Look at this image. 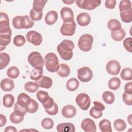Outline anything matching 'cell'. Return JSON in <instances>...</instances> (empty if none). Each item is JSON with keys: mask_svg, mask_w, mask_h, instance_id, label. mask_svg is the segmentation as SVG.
I'll use <instances>...</instances> for the list:
<instances>
[{"mask_svg": "<svg viewBox=\"0 0 132 132\" xmlns=\"http://www.w3.org/2000/svg\"><path fill=\"white\" fill-rule=\"evenodd\" d=\"M45 111L46 112V113L50 115L51 116H55L56 115L58 112V107L56 103H55L54 106L49 109H46Z\"/></svg>", "mask_w": 132, "mask_h": 132, "instance_id": "cell-51", "label": "cell"}, {"mask_svg": "<svg viewBox=\"0 0 132 132\" xmlns=\"http://www.w3.org/2000/svg\"><path fill=\"white\" fill-rule=\"evenodd\" d=\"M79 81L75 78H71L69 79L66 84L67 89L70 91H74L77 89L79 87Z\"/></svg>", "mask_w": 132, "mask_h": 132, "instance_id": "cell-25", "label": "cell"}, {"mask_svg": "<svg viewBox=\"0 0 132 132\" xmlns=\"http://www.w3.org/2000/svg\"><path fill=\"white\" fill-rule=\"evenodd\" d=\"M120 11H124L131 9V3L129 0L121 1L119 4Z\"/></svg>", "mask_w": 132, "mask_h": 132, "instance_id": "cell-41", "label": "cell"}, {"mask_svg": "<svg viewBox=\"0 0 132 132\" xmlns=\"http://www.w3.org/2000/svg\"><path fill=\"white\" fill-rule=\"evenodd\" d=\"M76 24L75 21L70 23H63L60 27V32L63 36H73L75 32Z\"/></svg>", "mask_w": 132, "mask_h": 132, "instance_id": "cell-10", "label": "cell"}, {"mask_svg": "<svg viewBox=\"0 0 132 132\" xmlns=\"http://www.w3.org/2000/svg\"><path fill=\"white\" fill-rule=\"evenodd\" d=\"M102 98L104 101L107 104H111L114 102V95L110 91H105L102 94Z\"/></svg>", "mask_w": 132, "mask_h": 132, "instance_id": "cell-33", "label": "cell"}, {"mask_svg": "<svg viewBox=\"0 0 132 132\" xmlns=\"http://www.w3.org/2000/svg\"><path fill=\"white\" fill-rule=\"evenodd\" d=\"M3 105L6 108H11L14 103V97L11 94H6L3 97Z\"/></svg>", "mask_w": 132, "mask_h": 132, "instance_id": "cell-28", "label": "cell"}, {"mask_svg": "<svg viewBox=\"0 0 132 132\" xmlns=\"http://www.w3.org/2000/svg\"><path fill=\"white\" fill-rule=\"evenodd\" d=\"M116 3L115 0H106L105 2V6L108 9H113L116 6Z\"/></svg>", "mask_w": 132, "mask_h": 132, "instance_id": "cell-52", "label": "cell"}, {"mask_svg": "<svg viewBox=\"0 0 132 132\" xmlns=\"http://www.w3.org/2000/svg\"><path fill=\"white\" fill-rule=\"evenodd\" d=\"M125 31L123 28H121L117 31H111V38L116 41H122L125 37Z\"/></svg>", "mask_w": 132, "mask_h": 132, "instance_id": "cell-26", "label": "cell"}, {"mask_svg": "<svg viewBox=\"0 0 132 132\" xmlns=\"http://www.w3.org/2000/svg\"><path fill=\"white\" fill-rule=\"evenodd\" d=\"M58 20V14L56 11L51 10L45 15L44 20L45 23L49 25H53Z\"/></svg>", "mask_w": 132, "mask_h": 132, "instance_id": "cell-20", "label": "cell"}, {"mask_svg": "<svg viewBox=\"0 0 132 132\" xmlns=\"http://www.w3.org/2000/svg\"><path fill=\"white\" fill-rule=\"evenodd\" d=\"M25 42L26 40L25 37L22 35H16L13 39V44L18 47L22 46Z\"/></svg>", "mask_w": 132, "mask_h": 132, "instance_id": "cell-44", "label": "cell"}, {"mask_svg": "<svg viewBox=\"0 0 132 132\" xmlns=\"http://www.w3.org/2000/svg\"><path fill=\"white\" fill-rule=\"evenodd\" d=\"M31 98L30 97L25 93H20L17 98V103L21 106L27 108L31 102Z\"/></svg>", "mask_w": 132, "mask_h": 132, "instance_id": "cell-17", "label": "cell"}, {"mask_svg": "<svg viewBox=\"0 0 132 132\" xmlns=\"http://www.w3.org/2000/svg\"><path fill=\"white\" fill-rule=\"evenodd\" d=\"M39 108V104L34 99H32L31 101V102L29 104V105L26 108V110L27 112L33 113H35Z\"/></svg>", "mask_w": 132, "mask_h": 132, "instance_id": "cell-42", "label": "cell"}, {"mask_svg": "<svg viewBox=\"0 0 132 132\" xmlns=\"http://www.w3.org/2000/svg\"><path fill=\"white\" fill-rule=\"evenodd\" d=\"M90 115L95 119H98L101 118L103 115L102 111H100L94 107H92L89 111Z\"/></svg>", "mask_w": 132, "mask_h": 132, "instance_id": "cell-46", "label": "cell"}, {"mask_svg": "<svg viewBox=\"0 0 132 132\" xmlns=\"http://www.w3.org/2000/svg\"><path fill=\"white\" fill-rule=\"evenodd\" d=\"M75 101L79 107L83 110H88L90 106V98L85 93H80L78 94L76 97Z\"/></svg>", "mask_w": 132, "mask_h": 132, "instance_id": "cell-7", "label": "cell"}, {"mask_svg": "<svg viewBox=\"0 0 132 132\" xmlns=\"http://www.w3.org/2000/svg\"><path fill=\"white\" fill-rule=\"evenodd\" d=\"M131 42H132V38L131 37H128L126 38L124 41H123V46L125 47V50L131 53L132 52V44H131Z\"/></svg>", "mask_w": 132, "mask_h": 132, "instance_id": "cell-47", "label": "cell"}, {"mask_svg": "<svg viewBox=\"0 0 132 132\" xmlns=\"http://www.w3.org/2000/svg\"><path fill=\"white\" fill-rule=\"evenodd\" d=\"M57 130L58 132H74L75 126L72 123H62L57 126Z\"/></svg>", "mask_w": 132, "mask_h": 132, "instance_id": "cell-16", "label": "cell"}, {"mask_svg": "<svg viewBox=\"0 0 132 132\" xmlns=\"http://www.w3.org/2000/svg\"><path fill=\"white\" fill-rule=\"evenodd\" d=\"M44 64L46 70L52 73L58 71L59 64L57 55L54 53H47L44 58Z\"/></svg>", "mask_w": 132, "mask_h": 132, "instance_id": "cell-3", "label": "cell"}, {"mask_svg": "<svg viewBox=\"0 0 132 132\" xmlns=\"http://www.w3.org/2000/svg\"><path fill=\"white\" fill-rule=\"evenodd\" d=\"M18 130L17 129L13 126H9L5 128L4 131L5 132H9V131H12V132H16Z\"/></svg>", "mask_w": 132, "mask_h": 132, "instance_id": "cell-56", "label": "cell"}, {"mask_svg": "<svg viewBox=\"0 0 132 132\" xmlns=\"http://www.w3.org/2000/svg\"><path fill=\"white\" fill-rule=\"evenodd\" d=\"M10 60V56L6 53H0V69L2 70L7 66Z\"/></svg>", "mask_w": 132, "mask_h": 132, "instance_id": "cell-29", "label": "cell"}, {"mask_svg": "<svg viewBox=\"0 0 132 132\" xmlns=\"http://www.w3.org/2000/svg\"><path fill=\"white\" fill-rule=\"evenodd\" d=\"M28 62L34 68H43L44 61L41 54L32 52L28 56Z\"/></svg>", "mask_w": 132, "mask_h": 132, "instance_id": "cell-5", "label": "cell"}, {"mask_svg": "<svg viewBox=\"0 0 132 132\" xmlns=\"http://www.w3.org/2000/svg\"><path fill=\"white\" fill-rule=\"evenodd\" d=\"M47 1L43 0H35L33 1L32 9L37 12H42Z\"/></svg>", "mask_w": 132, "mask_h": 132, "instance_id": "cell-32", "label": "cell"}, {"mask_svg": "<svg viewBox=\"0 0 132 132\" xmlns=\"http://www.w3.org/2000/svg\"><path fill=\"white\" fill-rule=\"evenodd\" d=\"M11 34H0V51L4 50L11 42Z\"/></svg>", "mask_w": 132, "mask_h": 132, "instance_id": "cell-21", "label": "cell"}, {"mask_svg": "<svg viewBox=\"0 0 132 132\" xmlns=\"http://www.w3.org/2000/svg\"><path fill=\"white\" fill-rule=\"evenodd\" d=\"M74 47L75 45L73 41L64 39L57 46V51L62 59L70 60L73 57V50Z\"/></svg>", "mask_w": 132, "mask_h": 132, "instance_id": "cell-1", "label": "cell"}, {"mask_svg": "<svg viewBox=\"0 0 132 132\" xmlns=\"http://www.w3.org/2000/svg\"><path fill=\"white\" fill-rule=\"evenodd\" d=\"M93 103L94 104L93 107L100 111H103L105 109V106L100 102L94 101Z\"/></svg>", "mask_w": 132, "mask_h": 132, "instance_id": "cell-53", "label": "cell"}, {"mask_svg": "<svg viewBox=\"0 0 132 132\" xmlns=\"http://www.w3.org/2000/svg\"><path fill=\"white\" fill-rule=\"evenodd\" d=\"M77 6L81 9L91 10L98 7L101 3L100 0H82L76 1Z\"/></svg>", "mask_w": 132, "mask_h": 132, "instance_id": "cell-6", "label": "cell"}, {"mask_svg": "<svg viewBox=\"0 0 132 132\" xmlns=\"http://www.w3.org/2000/svg\"><path fill=\"white\" fill-rule=\"evenodd\" d=\"M36 97L37 99L42 104L45 103L50 97L48 93L43 90H39L36 93Z\"/></svg>", "mask_w": 132, "mask_h": 132, "instance_id": "cell-40", "label": "cell"}, {"mask_svg": "<svg viewBox=\"0 0 132 132\" xmlns=\"http://www.w3.org/2000/svg\"><path fill=\"white\" fill-rule=\"evenodd\" d=\"M42 12H37L33 9H31L30 11V17L33 21L40 20L42 18Z\"/></svg>", "mask_w": 132, "mask_h": 132, "instance_id": "cell-45", "label": "cell"}, {"mask_svg": "<svg viewBox=\"0 0 132 132\" xmlns=\"http://www.w3.org/2000/svg\"><path fill=\"white\" fill-rule=\"evenodd\" d=\"M24 116L14 111L10 115V120L14 124H19L23 121Z\"/></svg>", "mask_w": 132, "mask_h": 132, "instance_id": "cell-31", "label": "cell"}, {"mask_svg": "<svg viewBox=\"0 0 132 132\" xmlns=\"http://www.w3.org/2000/svg\"><path fill=\"white\" fill-rule=\"evenodd\" d=\"M20 74L19 69L15 66L10 67L7 71V75L10 78L15 79Z\"/></svg>", "mask_w": 132, "mask_h": 132, "instance_id": "cell-36", "label": "cell"}, {"mask_svg": "<svg viewBox=\"0 0 132 132\" xmlns=\"http://www.w3.org/2000/svg\"><path fill=\"white\" fill-rule=\"evenodd\" d=\"M39 87V86L36 82H34L32 81L27 82L24 86L25 90L30 93H34L36 92L38 90Z\"/></svg>", "mask_w": 132, "mask_h": 132, "instance_id": "cell-38", "label": "cell"}, {"mask_svg": "<svg viewBox=\"0 0 132 132\" xmlns=\"http://www.w3.org/2000/svg\"><path fill=\"white\" fill-rule=\"evenodd\" d=\"M7 122L6 118L2 114H0V127H2L4 126Z\"/></svg>", "mask_w": 132, "mask_h": 132, "instance_id": "cell-55", "label": "cell"}, {"mask_svg": "<svg viewBox=\"0 0 132 132\" xmlns=\"http://www.w3.org/2000/svg\"><path fill=\"white\" fill-rule=\"evenodd\" d=\"M14 87V81L9 78H4L1 81V88L5 92L11 91Z\"/></svg>", "mask_w": 132, "mask_h": 132, "instance_id": "cell-18", "label": "cell"}, {"mask_svg": "<svg viewBox=\"0 0 132 132\" xmlns=\"http://www.w3.org/2000/svg\"><path fill=\"white\" fill-rule=\"evenodd\" d=\"M35 22L28 15H18L13 18L12 25L16 29L30 28L34 25Z\"/></svg>", "mask_w": 132, "mask_h": 132, "instance_id": "cell-2", "label": "cell"}, {"mask_svg": "<svg viewBox=\"0 0 132 132\" xmlns=\"http://www.w3.org/2000/svg\"><path fill=\"white\" fill-rule=\"evenodd\" d=\"M43 68H34L30 73V78L33 80H38L43 76Z\"/></svg>", "mask_w": 132, "mask_h": 132, "instance_id": "cell-30", "label": "cell"}, {"mask_svg": "<svg viewBox=\"0 0 132 132\" xmlns=\"http://www.w3.org/2000/svg\"><path fill=\"white\" fill-rule=\"evenodd\" d=\"M113 126L117 130L122 131L126 128V123L123 120L118 119L114 121Z\"/></svg>", "mask_w": 132, "mask_h": 132, "instance_id": "cell-37", "label": "cell"}, {"mask_svg": "<svg viewBox=\"0 0 132 132\" xmlns=\"http://www.w3.org/2000/svg\"><path fill=\"white\" fill-rule=\"evenodd\" d=\"M131 116H132V114H130V115H129V116L127 117V121H128V122H129V123L130 124V125H132V122H131V121H132V118H131Z\"/></svg>", "mask_w": 132, "mask_h": 132, "instance_id": "cell-57", "label": "cell"}, {"mask_svg": "<svg viewBox=\"0 0 132 132\" xmlns=\"http://www.w3.org/2000/svg\"><path fill=\"white\" fill-rule=\"evenodd\" d=\"M81 127L86 132H95L96 130L95 122L90 118H86L82 120Z\"/></svg>", "mask_w": 132, "mask_h": 132, "instance_id": "cell-13", "label": "cell"}, {"mask_svg": "<svg viewBox=\"0 0 132 132\" xmlns=\"http://www.w3.org/2000/svg\"><path fill=\"white\" fill-rule=\"evenodd\" d=\"M55 102L53 100V98L52 97H50L48 98V99L44 103L42 104V105L44 107V108L45 109V110L46 109H49L51 108H52L54 104H55Z\"/></svg>", "mask_w": 132, "mask_h": 132, "instance_id": "cell-50", "label": "cell"}, {"mask_svg": "<svg viewBox=\"0 0 132 132\" xmlns=\"http://www.w3.org/2000/svg\"><path fill=\"white\" fill-rule=\"evenodd\" d=\"M54 125L53 120L51 118H44L41 121L42 126L46 129H50L53 127Z\"/></svg>", "mask_w": 132, "mask_h": 132, "instance_id": "cell-43", "label": "cell"}, {"mask_svg": "<svg viewBox=\"0 0 132 132\" xmlns=\"http://www.w3.org/2000/svg\"><path fill=\"white\" fill-rule=\"evenodd\" d=\"M61 114L64 118H72L76 115V109L73 105H67L64 106L62 109Z\"/></svg>", "mask_w": 132, "mask_h": 132, "instance_id": "cell-14", "label": "cell"}, {"mask_svg": "<svg viewBox=\"0 0 132 132\" xmlns=\"http://www.w3.org/2000/svg\"><path fill=\"white\" fill-rule=\"evenodd\" d=\"M77 22L81 26H87L91 21V17L87 12H82L79 14L76 18Z\"/></svg>", "mask_w": 132, "mask_h": 132, "instance_id": "cell-15", "label": "cell"}, {"mask_svg": "<svg viewBox=\"0 0 132 132\" xmlns=\"http://www.w3.org/2000/svg\"><path fill=\"white\" fill-rule=\"evenodd\" d=\"M107 72L111 75H118L121 70L120 63L116 60H111L108 62L106 66Z\"/></svg>", "mask_w": 132, "mask_h": 132, "instance_id": "cell-11", "label": "cell"}, {"mask_svg": "<svg viewBox=\"0 0 132 132\" xmlns=\"http://www.w3.org/2000/svg\"><path fill=\"white\" fill-rule=\"evenodd\" d=\"M99 128L102 132H111V122L107 119H103L99 123Z\"/></svg>", "mask_w": 132, "mask_h": 132, "instance_id": "cell-24", "label": "cell"}, {"mask_svg": "<svg viewBox=\"0 0 132 132\" xmlns=\"http://www.w3.org/2000/svg\"><path fill=\"white\" fill-rule=\"evenodd\" d=\"M26 38L28 42L31 43L34 45H40L42 42V35L35 30L28 31L26 35Z\"/></svg>", "mask_w": 132, "mask_h": 132, "instance_id": "cell-9", "label": "cell"}, {"mask_svg": "<svg viewBox=\"0 0 132 132\" xmlns=\"http://www.w3.org/2000/svg\"><path fill=\"white\" fill-rule=\"evenodd\" d=\"M108 27L111 31H117L122 28L121 24L119 21L117 19H110L107 24Z\"/></svg>", "mask_w": 132, "mask_h": 132, "instance_id": "cell-23", "label": "cell"}, {"mask_svg": "<svg viewBox=\"0 0 132 132\" xmlns=\"http://www.w3.org/2000/svg\"><path fill=\"white\" fill-rule=\"evenodd\" d=\"M0 14V28L9 26V19L8 15L3 12H1Z\"/></svg>", "mask_w": 132, "mask_h": 132, "instance_id": "cell-39", "label": "cell"}, {"mask_svg": "<svg viewBox=\"0 0 132 132\" xmlns=\"http://www.w3.org/2000/svg\"><path fill=\"white\" fill-rule=\"evenodd\" d=\"M121 85V80L117 77H113L110 78L108 82L109 89L112 90H118Z\"/></svg>", "mask_w": 132, "mask_h": 132, "instance_id": "cell-27", "label": "cell"}, {"mask_svg": "<svg viewBox=\"0 0 132 132\" xmlns=\"http://www.w3.org/2000/svg\"><path fill=\"white\" fill-rule=\"evenodd\" d=\"M57 73L60 77H66L70 74V69L68 65L65 63H61L59 64V67Z\"/></svg>", "mask_w": 132, "mask_h": 132, "instance_id": "cell-22", "label": "cell"}, {"mask_svg": "<svg viewBox=\"0 0 132 132\" xmlns=\"http://www.w3.org/2000/svg\"><path fill=\"white\" fill-rule=\"evenodd\" d=\"M77 72V77L81 82H88L92 78L93 72L89 67H83L78 69Z\"/></svg>", "mask_w": 132, "mask_h": 132, "instance_id": "cell-8", "label": "cell"}, {"mask_svg": "<svg viewBox=\"0 0 132 132\" xmlns=\"http://www.w3.org/2000/svg\"><path fill=\"white\" fill-rule=\"evenodd\" d=\"M63 2L64 3H65V4H67L71 5V4H73V3L74 2V1H63Z\"/></svg>", "mask_w": 132, "mask_h": 132, "instance_id": "cell-58", "label": "cell"}, {"mask_svg": "<svg viewBox=\"0 0 132 132\" xmlns=\"http://www.w3.org/2000/svg\"><path fill=\"white\" fill-rule=\"evenodd\" d=\"M122 98L124 103L128 106L132 105V94H128L125 92L123 93Z\"/></svg>", "mask_w": 132, "mask_h": 132, "instance_id": "cell-48", "label": "cell"}, {"mask_svg": "<svg viewBox=\"0 0 132 132\" xmlns=\"http://www.w3.org/2000/svg\"><path fill=\"white\" fill-rule=\"evenodd\" d=\"M36 82L38 84L39 87L45 89L50 88L53 85L52 79L50 77L45 76H42L41 78L36 80Z\"/></svg>", "mask_w": 132, "mask_h": 132, "instance_id": "cell-19", "label": "cell"}, {"mask_svg": "<svg viewBox=\"0 0 132 132\" xmlns=\"http://www.w3.org/2000/svg\"><path fill=\"white\" fill-rule=\"evenodd\" d=\"M93 42V37L90 34L81 35L78 41V46L79 49L84 52H89L91 50Z\"/></svg>", "mask_w": 132, "mask_h": 132, "instance_id": "cell-4", "label": "cell"}, {"mask_svg": "<svg viewBox=\"0 0 132 132\" xmlns=\"http://www.w3.org/2000/svg\"><path fill=\"white\" fill-rule=\"evenodd\" d=\"M14 111L23 115V116H25L26 114V113L27 112V110H26V108L20 106L17 102L14 105Z\"/></svg>", "mask_w": 132, "mask_h": 132, "instance_id": "cell-49", "label": "cell"}, {"mask_svg": "<svg viewBox=\"0 0 132 132\" xmlns=\"http://www.w3.org/2000/svg\"><path fill=\"white\" fill-rule=\"evenodd\" d=\"M125 92L128 94H132V82H127L124 86Z\"/></svg>", "mask_w": 132, "mask_h": 132, "instance_id": "cell-54", "label": "cell"}, {"mask_svg": "<svg viewBox=\"0 0 132 132\" xmlns=\"http://www.w3.org/2000/svg\"><path fill=\"white\" fill-rule=\"evenodd\" d=\"M121 78L124 80H131L132 79V70L130 68H125L123 69L121 73Z\"/></svg>", "mask_w": 132, "mask_h": 132, "instance_id": "cell-35", "label": "cell"}, {"mask_svg": "<svg viewBox=\"0 0 132 132\" xmlns=\"http://www.w3.org/2000/svg\"><path fill=\"white\" fill-rule=\"evenodd\" d=\"M120 16L123 22L126 23L131 22L132 21V10L120 12Z\"/></svg>", "mask_w": 132, "mask_h": 132, "instance_id": "cell-34", "label": "cell"}, {"mask_svg": "<svg viewBox=\"0 0 132 132\" xmlns=\"http://www.w3.org/2000/svg\"><path fill=\"white\" fill-rule=\"evenodd\" d=\"M60 15L63 23H70L74 21L73 11L68 7H63L61 9Z\"/></svg>", "mask_w": 132, "mask_h": 132, "instance_id": "cell-12", "label": "cell"}]
</instances>
